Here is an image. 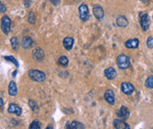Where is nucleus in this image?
Wrapping results in <instances>:
<instances>
[{
    "mask_svg": "<svg viewBox=\"0 0 153 129\" xmlns=\"http://www.w3.org/2000/svg\"><path fill=\"white\" fill-rule=\"evenodd\" d=\"M28 76L32 80L36 81V82H43L46 79L45 74L37 69H30L28 72Z\"/></svg>",
    "mask_w": 153,
    "mask_h": 129,
    "instance_id": "nucleus-1",
    "label": "nucleus"
},
{
    "mask_svg": "<svg viewBox=\"0 0 153 129\" xmlns=\"http://www.w3.org/2000/svg\"><path fill=\"white\" fill-rule=\"evenodd\" d=\"M139 21L140 25L143 31H147L150 27V18L148 13H139Z\"/></svg>",
    "mask_w": 153,
    "mask_h": 129,
    "instance_id": "nucleus-2",
    "label": "nucleus"
},
{
    "mask_svg": "<svg viewBox=\"0 0 153 129\" xmlns=\"http://www.w3.org/2000/svg\"><path fill=\"white\" fill-rule=\"evenodd\" d=\"M12 20L8 16H4L1 18V29L4 34H8L11 30Z\"/></svg>",
    "mask_w": 153,
    "mask_h": 129,
    "instance_id": "nucleus-3",
    "label": "nucleus"
},
{
    "mask_svg": "<svg viewBox=\"0 0 153 129\" xmlns=\"http://www.w3.org/2000/svg\"><path fill=\"white\" fill-rule=\"evenodd\" d=\"M117 65L122 69H128L129 67V65H130L129 58L127 55H120L117 57Z\"/></svg>",
    "mask_w": 153,
    "mask_h": 129,
    "instance_id": "nucleus-4",
    "label": "nucleus"
},
{
    "mask_svg": "<svg viewBox=\"0 0 153 129\" xmlns=\"http://www.w3.org/2000/svg\"><path fill=\"white\" fill-rule=\"evenodd\" d=\"M79 16L80 18L83 21H87L90 18V13H89V9L85 4H82L79 6Z\"/></svg>",
    "mask_w": 153,
    "mask_h": 129,
    "instance_id": "nucleus-5",
    "label": "nucleus"
},
{
    "mask_svg": "<svg viewBox=\"0 0 153 129\" xmlns=\"http://www.w3.org/2000/svg\"><path fill=\"white\" fill-rule=\"evenodd\" d=\"M33 57L34 60H36L37 62H42L44 57H45V54L44 51L41 48H37L33 51Z\"/></svg>",
    "mask_w": 153,
    "mask_h": 129,
    "instance_id": "nucleus-6",
    "label": "nucleus"
},
{
    "mask_svg": "<svg viewBox=\"0 0 153 129\" xmlns=\"http://www.w3.org/2000/svg\"><path fill=\"white\" fill-rule=\"evenodd\" d=\"M92 12H93V14L95 18L99 20H101L104 17V10L103 8L100 6V5H94L93 6V9H92Z\"/></svg>",
    "mask_w": 153,
    "mask_h": 129,
    "instance_id": "nucleus-7",
    "label": "nucleus"
},
{
    "mask_svg": "<svg viewBox=\"0 0 153 129\" xmlns=\"http://www.w3.org/2000/svg\"><path fill=\"white\" fill-rule=\"evenodd\" d=\"M122 91L126 95H130L134 92L135 87L130 83H123L122 84Z\"/></svg>",
    "mask_w": 153,
    "mask_h": 129,
    "instance_id": "nucleus-8",
    "label": "nucleus"
},
{
    "mask_svg": "<svg viewBox=\"0 0 153 129\" xmlns=\"http://www.w3.org/2000/svg\"><path fill=\"white\" fill-rule=\"evenodd\" d=\"M116 114L119 117V119H121L123 120H126L129 117V110L126 106H122L121 110L118 111V113H116Z\"/></svg>",
    "mask_w": 153,
    "mask_h": 129,
    "instance_id": "nucleus-9",
    "label": "nucleus"
},
{
    "mask_svg": "<svg viewBox=\"0 0 153 129\" xmlns=\"http://www.w3.org/2000/svg\"><path fill=\"white\" fill-rule=\"evenodd\" d=\"M104 75L108 80H113L116 77V71L114 68H107L104 71Z\"/></svg>",
    "mask_w": 153,
    "mask_h": 129,
    "instance_id": "nucleus-10",
    "label": "nucleus"
},
{
    "mask_svg": "<svg viewBox=\"0 0 153 129\" xmlns=\"http://www.w3.org/2000/svg\"><path fill=\"white\" fill-rule=\"evenodd\" d=\"M105 99L108 104L110 105H114V93L112 90H107V91L105 92Z\"/></svg>",
    "mask_w": 153,
    "mask_h": 129,
    "instance_id": "nucleus-11",
    "label": "nucleus"
},
{
    "mask_svg": "<svg viewBox=\"0 0 153 129\" xmlns=\"http://www.w3.org/2000/svg\"><path fill=\"white\" fill-rule=\"evenodd\" d=\"M8 112L10 113H15L17 116H20L22 113V110L21 108L16 105V104H11L8 107Z\"/></svg>",
    "mask_w": 153,
    "mask_h": 129,
    "instance_id": "nucleus-12",
    "label": "nucleus"
},
{
    "mask_svg": "<svg viewBox=\"0 0 153 129\" xmlns=\"http://www.w3.org/2000/svg\"><path fill=\"white\" fill-rule=\"evenodd\" d=\"M21 45H22V48L25 49H30L33 47V41L32 40V38L29 37V36H27V37H25L23 40H22V43H21Z\"/></svg>",
    "mask_w": 153,
    "mask_h": 129,
    "instance_id": "nucleus-13",
    "label": "nucleus"
},
{
    "mask_svg": "<svg viewBox=\"0 0 153 129\" xmlns=\"http://www.w3.org/2000/svg\"><path fill=\"white\" fill-rule=\"evenodd\" d=\"M114 128L116 129L130 128V127H129L127 123H125L123 120H122V119H115V120L114 121Z\"/></svg>",
    "mask_w": 153,
    "mask_h": 129,
    "instance_id": "nucleus-14",
    "label": "nucleus"
},
{
    "mask_svg": "<svg viewBox=\"0 0 153 129\" xmlns=\"http://www.w3.org/2000/svg\"><path fill=\"white\" fill-rule=\"evenodd\" d=\"M139 45V41L137 39H132V40H128V41H126L125 46L128 49H137Z\"/></svg>",
    "mask_w": 153,
    "mask_h": 129,
    "instance_id": "nucleus-15",
    "label": "nucleus"
},
{
    "mask_svg": "<svg viewBox=\"0 0 153 129\" xmlns=\"http://www.w3.org/2000/svg\"><path fill=\"white\" fill-rule=\"evenodd\" d=\"M74 44V40L71 37H66L63 40V46L67 50H71L73 47Z\"/></svg>",
    "mask_w": 153,
    "mask_h": 129,
    "instance_id": "nucleus-16",
    "label": "nucleus"
},
{
    "mask_svg": "<svg viewBox=\"0 0 153 129\" xmlns=\"http://www.w3.org/2000/svg\"><path fill=\"white\" fill-rule=\"evenodd\" d=\"M8 92L11 96H16L18 94V88H17V85L16 83L12 81L10 83H9V88H8Z\"/></svg>",
    "mask_w": 153,
    "mask_h": 129,
    "instance_id": "nucleus-17",
    "label": "nucleus"
},
{
    "mask_svg": "<svg viewBox=\"0 0 153 129\" xmlns=\"http://www.w3.org/2000/svg\"><path fill=\"white\" fill-rule=\"evenodd\" d=\"M116 24L120 27H126L128 25V22L124 16H119L116 18Z\"/></svg>",
    "mask_w": 153,
    "mask_h": 129,
    "instance_id": "nucleus-18",
    "label": "nucleus"
},
{
    "mask_svg": "<svg viewBox=\"0 0 153 129\" xmlns=\"http://www.w3.org/2000/svg\"><path fill=\"white\" fill-rule=\"evenodd\" d=\"M66 128H71V129H83L85 128V126L80 123V122H77V121H73L71 123H67V126H66Z\"/></svg>",
    "mask_w": 153,
    "mask_h": 129,
    "instance_id": "nucleus-19",
    "label": "nucleus"
},
{
    "mask_svg": "<svg viewBox=\"0 0 153 129\" xmlns=\"http://www.w3.org/2000/svg\"><path fill=\"white\" fill-rule=\"evenodd\" d=\"M11 44H12V47L14 50H18L19 49V40L17 37H13L11 39Z\"/></svg>",
    "mask_w": 153,
    "mask_h": 129,
    "instance_id": "nucleus-20",
    "label": "nucleus"
},
{
    "mask_svg": "<svg viewBox=\"0 0 153 129\" xmlns=\"http://www.w3.org/2000/svg\"><path fill=\"white\" fill-rule=\"evenodd\" d=\"M30 129H40L41 128V123L38 119H35L33 120L32 123H31L30 127H29Z\"/></svg>",
    "mask_w": 153,
    "mask_h": 129,
    "instance_id": "nucleus-21",
    "label": "nucleus"
},
{
    "mask_svg": "<svg viewBox=\"0 0 153 129\" xmlns=\"http://www.w3.org/2000/svg\"><path fill=\"white\" fill-rule=\"evenodd\" d=\"M4 60H6V61H9V62H11V63H14V64L16 65V67H19V63H18V61L16 60L15 58H14L13 55L4 56Z\"/></svg>",
    "mask_w": 153,
    "mask_h": 129,
    "instance_id": "nucleus-22",
    "label": "nucleus"
},
{
    "mask_svg": "<svg viewBox=\"0 0 153 129\" xmlns=\"http://www.w3.org/2000/svg\"><path fill=\"white\" fill-rule=\"evenodd\" d=\"M145 85L146 87L150 89H153V76H151L147 78V80L145 82Z\"/></svg>",
    "mask_w": 153,
    "mask_h": 129,
    "instance_id": "nucleus-23",
    "label": "nucleus"
},
{
    "mask_svg": "<svg viewBox=\"0 0 153 129\" xmlns=\"http://www.w3.org/2000/svg\"><path fill=\"white\" fill-rule=\"evenodd\" d=\"M59 64L62 65V66H67L68 63H69V60L66 56H62L59 58V61H58Z\"/></svg>",
    "mask_w": 153,
    "mask_h": 129,
    "instance_id": "nucleus-24",
    "label": "nucleus"
},
{
    "mask_svg": "<svg viewBox=\"0 0 153 129\" xmlns=\"http://www.w3.org/2000/svg\"><path fill=\"white\" fill-rule=\"evenodd\" d=\"M29 106L32 108V110L35 113H38L39 111V108H38V105H36V103L33 100H29Z\"/></svg>",
    "mask_w": 153,
    "mask_h": 129,
    "instance_id": "nucleus-25",
    "label": "nucleus"
},
{
    "mask_svg": "<svg viewBox=\"0 0 153 129\" xmlns=\"http://www.w3.org/2000/svg\"><path fill=\"white\" fill-rule=\"evenodd\" d=\"M146 44H147V47H148L149 49H153V37H149V38L147 39Z\"/></svg>",
    "mask_w": 153,
    "mask_h": 129,
    "instance_id": "nucleus-26",
    "label": "nucleus"
},
{
    "mask_svg": "<svg viewBox=\"0 0 153 129\" xmlns=\"http://www.w3.org/2000/svg\"><path fill=\"white\" fill-rule=\"evenodd\" d=\"M28 22L30 24H34L35 23V17L33 16V14L32 12L29 13V16H28Z\"/></svg>",
    "mask_w": 153,
    "mask_h": 129,
    "instance_id": "nucleus-27",
    "label": "nucleus"
},
{
    "mask_svg": "<svg viewBox=\"0 0 153 129\" xmlns=\"http://www.w3.org/2000/svg\"><path fill=\"white\" fill-rule=\"evenodd\" d=\"M5 12H6V6H5L3 3L0 2V13H5Z\"/></svg>",
    "mask_w": 153,
    "mask_h": 129,
    "instance_id": "nucleus-28",
    "label": "nucleus"
},
{
    "mask_svg": "<svg viewBox=\"0 0 153 129\" xmlns=\"http://www.w3.org/2000/svg\"><path fill=\"white\" fill-rule=\"evenodd\" d=\"M51 3H52V4H54L55 6H57L59 4H60V0H49Z\"/></svg>",
    "mask_w": 153,
    "mask_h": 129,
    "instance_id": "nucleus-29",
    "label": "nucleus"
},
{
    "mask_svg": "<svg viewBox=\"0 0 153 129\" xmlns=\"http://www.w3.org/2000/svg\"><path fill=\"white\" fill-rule=\"evenodd\" d=\"M3 105H4V101H3L2 97H0V107H1V106H3Z\"/></svg>",
    "mask_w": 153,
    "mask_h": 129,
    "instance_id": "nucleus-30",
    "label": "nucleus"
},
{
    "mask_svg": "<svg viewBox=\"0 0 153 129\" xmlns=\"http://www.w3.org/2000/svg\"><path fill=\"white\" fill-rule=\"evenodd\" d=\"M24 2H25V4L27 5V4H28V3L30 2V0H24Z\"/></svg>",
    "mask_w": 153,
    "mask_h": 129,
    "instance_id": "nucleus-31",
    "label": "nucleus"
},
{
    "mask_svg": "<svg viewBox=\"0 0 153 129\" xmlns=\"http://www.w3.org/2000/svg\"><path fill=\"white\" fill-rule=\"evenodd\" d=\"M75 1H79V0H75Z\"/></svg>",
    "mask_w": 153,
    "mask_h": 129,
    "instance_id": "nucleus-32",
    "label": "nucleus"
}]
</instances>
